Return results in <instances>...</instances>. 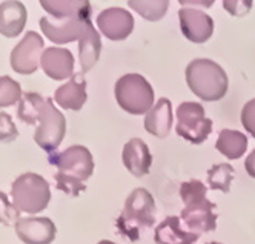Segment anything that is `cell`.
I'll list each match as a JSON object with an SVG mask.
<instances>
[{
    "label": "cell",
    "mask_w": 255,
    "mask_h": 244,
    "mask_svg": "<svg viewBox=\"0 0 255 244\" xmlns=\"http://www.w3.org/2000/svg\"><path fill=\"white\" fill-rule=\"evenodd\" d=\"M99 244H116V243H113V241H109V240H102Z\"/></svg>",
    "instance_id": "cell-32"
},
{
    "label": "cell",
    "mask_w": 255,
    "mask_h": 244,
    "mask_svg": "<svg viewBox=\"0 0 255 244\" xmlns=\"http://www.w3.org/2000/svg\"><path fill=\"white\" fill-rule=\"evenodd\" d=\"M215 149L229 160H239L248 149V138L240 130L223 129L215 141Z\"/></svg>",
    "instance_id": "cell-22"
},
{
    "label": "cell",
    "mask_w": 255,
    "mask_h": 244,
    "mask_svg": "<svg viewBox=\"0 0 255 244\" xmlns=\"http://www.w3.org/2000/svg\"><path fill=\"white\" fill-rule=\"evenodd\" d=\"M86 80L83 77V72L74 74L69 82L62 85L54 92V100L63 109L68 111H80L86 103Z\"/></svg>",
    "instance_id": "cell-16"
},
{
    "label": "cell",
    "mask_w": 255,
    "mask_h": 244,
    "mask_svg": "<svg viewBox=\"0 0 255 244\" xmlns=\"http://www.w3.org/2000/svg\"><path fill=\"white\" fill-rule=\"evenodd\" d=\"M215 208L217 206L206 198L203 201L185 206V209L180 214V218L189 232L198 235L214 232L217 229V218H218V215L215 214Z\"/></svg>",
    "instance_id": "cell-12"
},
{
    "label": "cell",
    "mask_w": 255,
    "mask_h": 244,
    "mask_svg": "<svg viewBox=\"0 0 255 244\" xmlns=\"http://www.w3.org/2000/svg\"><path fill=\"white\" fill-rule=\"evenodd\" d=\"M49 163L59 169V172L86 181L94 172V158L89 149L80 144L69 146L63 152L49 155Z\"/></svg>",
    "instance_id": "cell-7"
},
{
    "label": "cell",
    "mask_w": 255,
    "mask_h": 244,
    "mask_svg": "<svg viewBox=\"0 0 255 244\" xmlns=\"http://www.w3.org/2000/svg\"><path fill=\"white\" fill-rule=\"evenodd\" d=\"M234 180V167L229 163L214 164L208 171V183L212 191H222L228 194Z\"/></svg>",
    "instance_id": "cell-23"
},
{
    "label": "cell",
    "mask_w": 255,
    "mask_h": 244,
    "mask_svg": "<svg viewBox=\"0 0 255 244\" xmlns=\"http://www.w3.org/2000/svg\"><path fill=\"white\" fill-rule=\"evenodd\" d=\"M42 8L54 15L57 20L85 18L91 20V3L86 0H43Z\"/></svg>",
    "instance_id": "cell-20"
},
{
    "label": "cell",
    "mask_w": 255,
    "mask_h": 244,
    "mask_svg": "<svg viewBox=\"0 0 255 244\" xmlns=\"http://www.w3.org/2000/svg\"><path fill=\"white\" fill-rule=\"evenodd\" d=\"M20 220V212L15 209V206L8 200V195L0 191V224H15Z\"/></svg>",
    "instance_id": "cell-28"
},
{
    "label": "cell",
    "mask_w": 255,
    "mask_h": 244,
    "mask_svg": "<svg viewBox=\"0 0 255 244\" xmlns=\"http://www.w3.org/2000/svg\"><path fill=\"white\" fill-rule=\"evenodd\" d=\"M206 186L200 181V180H191V181H185L180 186V197L183 200L185 206L192 204V203H198L206 200Z\"/></svg>",
    "instance_id": "cell-26"
},
{
    "label": "cell",
    "mask_w": 255,
    "mask_h": 244,
    "mask_svg": "<svg viewBox=\"0 0 255 244\" xmlns=\"http://www.w3.org/2000/svg\"><path fill=\"white\" fill-rule=\"evenodd\" d=\"M154 223L155 201L149 191L144 187H137L126 198L123 212L119 215L116 226L125 238L138 241L141 234L151 229Z\"/></svg>",
    "instance_id": "cell-2"
},
{
    "label": "cell",
    "mask_w": 255,
    "mask_h": 244,
    "mask_svg": "<svg viewBox=\"0 0 255 244\" xmlns=\"http://www.w3.org/2000/svg\"><path fill=\"white\" fill-rule=\"evenodd\" d=\"M180 217H166L154 232L155 244H194L200 235L181 228Z\"/></svg>",
    "instance_id": "cell-18"
},
{
    "label": "cell",
    "mask_w": 255,
    "mask_h": 244,
    "mask_svg": "<svg viewBox=\"0 0 255 244\" xmlns=\"http://www.w3.org/2000/svg\"><path fill=\"white\" fill-rule=\"evenodd\" d=\"M245 167H246V172L249 177L255 178V149L248 155L246 161H245Z\"/></svg>",
    "instance_id": "cell-31"
},
{
    "label": "cell",
    "mask_w": 255,
    "mask_h": 244,
    "mask_svg": "<svg viewBox=\"0 0 255 244\" xmlns=\"http://www.w3.org/2000/svg\"><path fill=\"white\" fill-rule=\"evenodd\" d=\"M208 244H222V243H217V241H212V243H208Z\"/></svg>",
    "instance_id": "cell-33"
},
{
    "label": "cell",
    "mask_w": 255,
    "mask_h": 244,
    "mask_svg": "<svg viewBox=\"0 0 255 244\" xmlns=\"http://www.w3.org/2000/svg\"><path fill=\"white\" fill-rule=\"evenodd\" d=\"M177 134L192 144H202L212 132V120L205 108L195 102H183L177 108Z\"/></svg>",
    "instance_id": "cell-6"
},
{
    "label": "cell",
    "mask_w": 255,
    "mask_h": 244,
    "mask_svg": "<svg viewBox=\"0 0 255 244\" xmlns=\"http://www.w3.org/2000/svg\"><path fill=\"white\" fill-rule=\"evenodd\" d=\"M123 164L134 177L140 178L149 174L152 164V155L148 144L141 138H131L123 147Z\"/></svg>",
    "instance_id": "cell-15"
},
{
    "label": "cell",
    "mask_w": 255,
    "mask_h": 244,
    "mask_svg": "<svg viewBox=\"0 0 255 244\" xmlns=\"http://www.w3.org/2000/svg\"><path fill=\"white\" fill-rule=\"evenodd\" d=\"M11 198L12 204L19 212L32 215L39 214L46 209V206L49 204V184L39 174H22L14 180L11 186Z\"/></svg>",
    "instance_id": "cell-4"
},
{
    "label": "cell",
    "mask_w": 255,
    "mask_h": 244,
    "mask_svg": "<svg viewBox=\"0 0 255 244\" xmlns=\"http://www.w3.org/2000/svg\"><path fill=\"white\" fill-rule=\"evenodd\" d=\"M172 127V103L168 99H160L144 117V129L157 138L169 135Z\"/></svg>",
    "instance_id": "cell-19"
},
{
    "label": "cell",
    "mask_w": 255,
    "mask_h": 244,
    "mask_svg": "<svg viewBox=\"0 0 255 244\" xmlns=\"http://www.w3.org/2000/svg\"><path fill=\"white\" fill-rule=\"evenodd\" d=\"M28 12L22 2L6 0L0 3V34L14 39L20 35L26 25Z\"/></svg>",
    "instance_id": "cell-17"
},
{
    "label": "cell",
    "mask_w": 255,
    "mask_h": 244,
    "mask_svg": "<svg viewBox=\"0 0 255 244\" xmlns=\"http://www.w3.org/2000/svg\"><path fill=\"white\" fill-rule=\"evenodd\" d=\"M91 25H93L91 20H85V18H69V20L54 22L49 20L48 17L40 18V28L46 35V39L57 45L80 40Z\"/></svg>",
    "instance_id": "cell-10"
},
{
    "label": "cell",
    "mask_w": 255,
    "mask_h": 244,
    "mask_svg": "<svg viewBox=\"0 0 255 244\" xmlns=\"http://www.w3.org/2000/svg\"><path fill=\"white\" fill-rule=\"evenodd\" d=\"M97 26L106 39L125 40L134 31V17L123 8H108L97 15Z\"/></svg>",
    "instance_id": "cell-11"
},
{
    "label": "cell",
    "mask_w": 255,
    "mask_h": 244,
    "mask_svg": "<svg viewBox=\"0 0 255 244\" xmlns=\"http://www.w3.org/2000/svg\"><path fill=\"white\" fill-rule=\"evenodd\" d=\"M17 117L26 124L39 122L34 141L49 155L60 146L66 134V119L56 109L52 99H43L37 92H26L20 100Z\"/></svg>",
    "instance_id": "cell-1"
},
{
    "label": "cell",
    "mask_w": 255,
    "mask_h": 244,
    "mask_svg": "<svg viewBox=\"0 0 255 244\" xmlns=\"http://www.w3.org/2000/svg\"><path fill=\"white\" fill-rule=\"evenodd\" d=\"M45 43L42 35H39L35 31H28L25 34L23 39L15 45V48L11 52V68L20 74V76H29V74H34L39 68L40 59Z\"/></svg>",
    "instance_id": "cell-8"
},
{
    "label": "cell",
    "mask_w": 255,
    "mask_h": 244,
    "mask_svg": "<svg viewBox=\"0 0 255 244\" xmlns=\"http://www.w3.org/2000/svg\"><path fill=\"white\" fill-rule=\"evenodd\" d=\"M116 100L119 106L132 116L148 114L154 106V89L140 74H126L116 82Z\"/></svg>",
    "instance_id": "cell-5"
},
{
    "label": "cell",
    "mask_w": 255,
    "mask_h": 244,
    "mask_svg": "<svg viewBox=\"0 0 255 244\" xmlns=\"http://www.w3.org/2000/svg\"><path fill=\"white\" fill-rule=\"evenodd\" d=\"M180 29L192 43H205L214 32V20L205 11L197 8H181L178 11Z\"/></svg>",
    "instance_id": "cell-9"
},
{
    "label": "cell",
    "mask_w": 255,
    "mask_h": 244,
    "mask_svg": "<svg viewBox=\"0 0 255 244\" xmlns=\"http://www.w3.org/2000/svg\"><path fill=\"white\" fill-rule=\"evenodd\" d=\"M54 180H56L57 189L65 192L66 195H71V197H77L80 192H83L86 189L83 181H80L74 177H69L66 174H62V172H57L56 175H54Z\"/></svg>",
    "instance_id": "cell-27"
},
{
    "label": "cell",
    "mask_w": 255,
    "mask_h": 244,
    "mask_svg": "<svg viewBox=\"0 0 255 244\" xmlns=\"http://www.w3.org/2000/svg\"><path fill=\"white\" fill-rule=\"evenodd\" d=\"M19 135L12 119L6 112H0V141L3 143H11Z\"/></svg>",
    "instance_id": "cell-29"
},
{
    "label": "cell",
    "mask_w": 255,
    "mask_h": 244,
    "mask_svg": "<svg viewBox=\"0 0 255 244\" xmlns=\"http://www.w3.org/2000/svg\"><path fill=\"white\" fill-rule=\"evenodd\" d=\"M40 66L52 80H66L74 76V55L66 48H45Z\"/></svg>",
    "instance_id": "cell-14"
},
{
    "label": "cell",
    "mask_w": 255,
    "mask_h": 244,
    "mask_svg": "<svg viewBox=\"0 0 255 244\" xmlns=\"http://www.w3.org/2000/svg\"><path fill=\"white\" fill-rule=\"evenodd\" d=\"M186 83L195 96L205 102L222 100L229 88L225 69L209 59H195L188 65Z\"/></svg>",
    "instance_id": "cell-3"
},
{
    "label": "cell",
    "mask_w": 255,
    "mask_h": 244,
    "mask_svg": "<svg viewBox=\"0 0 255 244\" xmlns=\"http://www.w3.org/2000/svg\"><path fill=\"white\" fill-rule=\"evenodd\" d=\"M15 235L25 244H51L57 229L52 220L46 217H26L14 224Z\"/></svg>",
    "instance_id": "cell-13"
},
{
    "label": "cell",
    "mask_w": 255,
    "mask_h": 244,
    "mask_svg": "<svg viewBox=\"0 0 255 244\" xmlns=\"http://www.w3.org/2000/svg\"><path fill=\"white\" fill-rule=\"evenodd\" d=\"M128 5L149 22L160 20L169 8L168 0H143V2H128Z\"/></svg>",
    "instance_id": "cell-24"
},
{
    "label": "cell",
    "mask_w": 255,
    "mask_h": 244,
    "mask_svg": "<svg viewBox=\"0 0 255 244\" xmlns=\"http://www.w3.org/2000/svg\"><path fill=\"white\" fill-rule=\"evenodd\" d=\"M242 124L246 129V132H249L255 138V99L249 100L243 109H242Z\"/></svg>",
    "instance_id": "cell-30"
},
{
    "label": "cell",
    "mask_w": 255,
    "mask_h": 244,
    "mask_svg": "<svg viewBox=\"0 0 255 244\" xmlns=\"http://www.w3.org/2000/svg\"><path fill=\"white\" fill-rule=\"evenodd\" d=\"M102 51V39L99 31L91 25L85 35L79 40V57H80V68L82 72H89L97 63Z\"/></svg>",
    "instance_id": "cell-21"
},
{
    "label": "cell",
    "mask_w": 255,
    "mask_h": 244,
    "mask_svg": "<svg viewBox=\"0 0 255 244\" xmlns=\"http://www.w3.org/2000/svg\"><path fill=\"white\" fill-rule=\"evenodd\" d=\"M23 97L20 83L8 76H0V108H8L19 103Z\"/></svg>",
    "instance_id": "cell-25"
}]
</instances>
